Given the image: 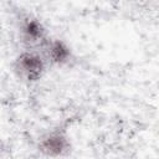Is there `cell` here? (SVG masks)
Listing matches in <instances>:
<instances>
[{"label": "cell", "mask_w": 159, "mask_h": 159, "mask_svg": "<svg viewBox=\"0 0 159 159\" xmlns=\"http://www.w3.org/2000/svg\"><path fill=\"white\" fill-rule=\"evenodd\" d=\"M19 37L26 50H43L45 46L51 40L48 31L43 22L34 16V15H25L20 19L19 22Z\"/></svg>", "instance_id": "obj_3"}, {"label": "cell", "mask_w": 159, "mask_h": 159, "mask_svg": "<svg viewBox=\"0 0 159 159\" xmlns=\"http://www.w3.org/2000/svg\"><path fill=\"white\" fill-rule=\"evenodd\" d=\"M37 152L50 159H60L67 157L72 150V142L67 130L62 127L50 129L43 133L36 144Z\"/></svg>", "instance_id": "obj_2"}, {"label": "cell", "mask_w": 159, "mask_h": 159, "mask_svg": "<svg viewBox=\"0 0 159 159\" xmlns=\"http://www.w3.org/2000/svg\"><path fill=\"white\" fill-rule=\"evenodd\" d=\"M12 67L15 75L22 82L36 83L43 77L47 67V61L39 51L24 50L15 57Z\"/></svg>", "instance_id": "obj_1"}, {"label": "cell", "mask_w": 159, "mask_h": 159, "mask_svg": "<svg viewBox=\"0 0 159 159\" xmlns=\"http://www.w3.org/2000/svg\"><path fill=\"white\" fill-rule=\"evenodd\" d=\"M42 55L47 63L53 66H66L73 60V52L71 46L61 39H51L42 50Z\"/></svg>", "instance_id": "obj_4"}]
</instances>
